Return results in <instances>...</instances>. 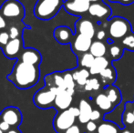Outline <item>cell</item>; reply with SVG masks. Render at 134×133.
Here are the masks:
<instances>
[{
  "label": "cell",
  "instance_id": "6da1fadb",
  "mask_svg": "<svg viewBox=\"0 0 134 133\" xmlns=\"http://www.w3.org/2000/svg\"><path fill=\"white\" fill-rule=\"evenodd\" d=\"M39 78L38 66L30 65L18 60L13 67V70L7 76V79L14 83L16 88L21 89L33 87Z\"/></svg>",
  "mask_w": 134,
  "mask_h": 133
},
{
  "label": "cell",
  "instance_id": "7a4b0ae2",
  "mask_svg": "<svg viewBox=\"0 0 134 133\" xmlns=\"http://www.w3.org/2000/svg\"><path fill=\"white\" fill-rule=\"evenodd\" d=\"M61 7V0H38L34 8V15L39 19L52 18Z\"/></svg>",
  "mask_w": 134,
  "mask_h": 133
},
{
  "label": "cell",
  "instance_id": "3957f363",
  "mask_svg": "<svg viewBox=\"0 0 134 133\" xmlns=\"http://www.w3.org/2000/svg\"><path fill=\"white\" fill-rule=\"evenodd\" d=\"M75 120H76V118L71 114L69 109L62 110L55 117L53 121L54 129L58 133H62L75 125Z\"/></svg>",
  "mask_w": 134,
  "mask_h": 133
},
{
  "label": "cell",
  "instance_id": "277c9868",
  "mask_svg": "<svg viewBox=\"0 0 134 133\" xmlns=\"http://www.w3.org/2000/svg\"><path fill=\"white\" fill-rule=\"evenodd\" d=\"M0 12L4 18H22L24 16V7L22 4L16 0H7L2 5Z\"/></svg>",
  "mask_w": 134,
  "mask_h": 133
},
{
  "label": "cell",
  "instance_id": "5b68a950",
  "mask_svg": "<svg viewBox=\"0 0 134 133\" xmlns=\"http://www.w3.org/2000/svg\"><path fill=\"white\" fill-rule=\"evenodd\" d=\"M56 95L50 89H40L37 91L33 98L34 104L40 108H48L55 102Z\"/></svg>",
  "mask_w": 134,
  "mask_h": 133
},
{
  "label": "cell",
  "instance_id": "8992f818",
  "mask_svg": "<svg viewBox=\"0 0 134 133\" xmlns=\"http://www.w3.org/2000/svg\"><path fill=\"white\" fill-rule=\"evenodd\" d=\"M0 119L8 123L13 128H16L21 123L22 120L21 112H20V110L18 108L8 107V108H5L1 112Z\"/></svg>",
  "mask_w": 134,
  "mask_h": 133
},
{
  "label": "cell",
  "instance_id": "52a82bcc",
  "mask_svg": "<svg viewBox=\"0 0 134 133\" xmlns=\"http://www.w3.org/2000/svg\"><path fill=\"white\" fill-rule=\"evenodd\" d=\"M129 23L123 18H114L109 25V35L114 38H121L128 33Z\"/></svg>",
  "mask_w": 134,
  "mask_h": 133
},
{
  "label": "cell",
  "instance_id": "ba28073f",
  "mask_svg": "<svg viewBox=\"0 0 134 133\" xmlns=\"http://www.w3.org/2000/svg\"><path fill=\"white\" fill-rule=\"evenodd\" d=\"M66 10L71 14H80L88 11L90 2L88 0H70L64 5Z\"/></svg>",
  "mask_w": 134,
  "mask_h": 133
},
{
  "label": "cell",
  "instance_id": "9c48e42d",
  "mask_svg": "<svg viewBox=\"0 0 134 133\" xmlns=\"http://www.w3.org/2000/svg\"><path fill=\"white\" fill-rule=\"evenodd\" d=\"M19 61L24 63H27L30 65H36L38 66L41 61V56L37 49L34 48H27L24 49L19 57Z\"/></svg>",
  "mask_w": 134,
  "mask_h": 133
},
{
  "label": "cell",
  "instance_id": "30bf717a",
  "mask_svg": "<svg viewBox=\"0 0 134 133\" xmlns=\"http://www.w3.org/2000/svg\"><path fill=\"white\" fill-rule=\"evenodd\" d=\"M72 100V96L70 94H69L67 90H63L56 96L54 104L58 109L66 110L70 108Z\"/></svg>",
  "mask_w": 134,
  "mask_h": 133
},
{
  "label": "cell",
  "instance_id": "8fae6325",
  "mask_svg": "<svg viewBox=\"0 0 134 133\" xmlns=\"http://www.w3.org/2000/svg\"><path fill=\"white\" fill-rule=\"evenodd\" d=\"M21 45L22 43L20 38L10 39L9 42L4 47V54L8 59H14L19 53L20 48H21Z\"/></svg>",
  "mask_w": 134,
  "mask_h": 133
},
{
  "label": "cell",
  "instance_id": "7c38bea8",
  "mask_svg": "<svg viewBox=\"0 0 134 133\" xmlns=\"http://www.w3.org/2000/svg\"><path fill=\"white\" fill-rule=\"evenodd\" d=\"M91 44H92L91 38L86 37V36L81 35V34H79V36H77V37L74 40V43H73V48L77 51L86 53L88 50H90Z\"/></svg>",
  "mask_w": 134,
  "mask_h": 133
},
{
  "label": "cell",
  "instance_id": "4fadbf2b",
  "mask_svg": "<svg viewBox=\"0 0 134 133\" xmlns=\"http://www.w3.org/2000/svg\"><path fill=\"white\" fill-rule=\"evenodd\" d=\"M80 116H79V120L82 124H87L90 120V115L92 112V108L90 104L85 100H81L80 102Z\"/></svg>",
  "mask_w": 134,
  "mask_h": 133
},
{
  "label": "cell",
  "instance_id": "5bb4252c",
  "mask_svg": "<svg viewBox=\"0 0 134 133\" xmlns=\"http://www.w3.org/2000/svg\"><path fill=\"white\" fill-rule=\"evenodd\" d=\"M54 37L60 44H67L72 37V33L67 27H58L55 29Z\"/></svg>",
  "mask_w": 134,
  "mask_h": 133
},
{
  "label": "cell",
  "instance_id": "9a60e30c",
  "mask_svg": "<svg viewBox=\"0 0 134 133\" xmlns=\"http://www.w3.org/2000/svg\"><path fill=\"white\" fill-rule=\"evenodd\" d=\"M110 10L108 7V5H102V4L99 3H94L91 4L88 8V13L91 15L92 16H96V18H104L107 15L109 14Z\"/></svg>",
  "mask_w": 134,
  "mask_h": 133
},
{
  "label": "cell",
  "instance_id": "2e32d148",
  "mask_svg": "<svg viewBox=\"0 0 134 133\" xmlns=\"http://www.w3.org/2000/svg\"><path fill=\"white\" fill-rule=\"evenodd\" d=\"M79 32L83 36L90 37V38H93L95 36V27H94L93 23L90 20H82L80 24H79Z\"/></svg>",
  "mask_w": 134,
  "mask_h": 133
},
{
  "label": "cell",
  "instance_id": "e0dca14e",
  "mask_svg": "<svg viewBox=\"0 0 134 133\" xmlns=\"http://www.w3.org/2000/svg\"><path fill=\"white\" fill-rule=\"evenodd\" d=\"M109 60L104 57H95V60L92 65V67L90 68V73L91 75L99 74L101 71H103L105 68L109 67Z\"/></svg>",
  "mask_w": 134,
  "mask_h": 133
},
{
  "label": "cell",
  "instance_id": "ac0fdd59",
  "mask_svg": "<svg viewBox=\"0 0 134 133\" xmlns=\"http://www.w3.org/2000/svg\"><path fill=\"white\" fill-rule=\"evenodd\" d=\"M95 102L97 106L105 112H109L112 109L113 104L109 101L106 94H99L96 97Z\"/></svg>",
  "mask_w": 134,
  "mask_h": 133
},
{
  "label": "cell",
  "instance_id": "d6986e66",
  "mask_svg": "<svg viewBox=\"0 0 134 133\" xmlns=\"http://www.w3.org/2000/svg\"><path fill=\"white\" fill-rule=\"evenodd\" d=\"M90 53L92 54L95 57H104L106 54V46L101 41H95L92 42L91 47L90 48Z\"/></svg>",
  "mask_w": 134,
  "mask_h": 133
},
{
  "label": "cell",
  "instance_id": "ffe728a7",
  "mask_svg": "<svg viewBox=\"0 0 134 133\" xmlns=\"http://www.w3.org/2000/svg\"><path fill=\"white\" fill-rule=\"evenodd\" d=\"M119 127L110 121H103L98 126L97 133H119Z\"/></svg>",
  "mask_w": 134,
  "mask_h": 133
},
{
  "label": "cell",
  "instance_id": "44dd1931",
  "mask_svg": "<svg viewBox=\"0 0 134 133\" xmlns=\"http://www.w3.org/2000/svg\"><path fill=\"white\" fill-rule=\"evenodd\" d=\"M108 99L109 100L111 103H112L113 105L117 104L118 102H120V94H119L118 90H117L115 88L113 87H109V89L107 90V93H106Z\"/></svg>",
  "mask_w": 134,
  "mask_h": 133
},
{
  "label": "cell",
  "instance_id": "7402d4cb",
  "mask_svg": "<svg viewBox=\"0 0 134 133\" xmlns=\"http://www.w3.org/2000/svg\"><path fill=\"white\" fill-rule=\"evenodd\" d=\"M94 60H95V57L92 54L85 53L81 57L80 64L81 66L86 67V68H90L92 67V65H93Z\"/></svg>",
  "mask_w": 134,
  "mask_h": 133
},
{
  "label": "cell",
  "instance_id": "603a6c76",
  "mask_svg": "<svg viewBox=\"0 0 134 133\" xmlns=\"http://www.w3.org/2000/svg\"><path fill=\"white\" fill-rule=\"evenodd\" d=\"M54 81V86L52 87H57L58 89H62V90H67V88H66L65 82H64V78L60 74H54L52 76Z\"/></svg>",
  "mask_w": 134,
  "mask_h": 133
},
{
  "label": "cell",
  "instance_id": "cb8c5ba5",
  "mask_svg": "<svg viewBox=\"0 0 134 133\" xmlns=\"http://www.w3.org/2000/svg\"><path fill=\"white\" fill-rule=\"evenodd\" d=\"M122 122L124 125H132L134 123V112L131 110H125L122 115Z\"/></svg>",
  "mask_w": 134,
  "mask_h": 133
},
{
  "label": "cell",
  "instance_id": "d4e9b609",
  "mask_svg": "<svg viewBox=\"0 0 134 133\" xmlns=\"http://www.w3.org/2000/svg\"><path fill=\"white\" fill-rule=\"evenodd\" d=\"M64 78V82L67 89H75V80L73 78L72 74L70 73H66L63 76Z\"/></svg>",
  "mask_w": 134,
  "mask_h": 133
},
{
  "label": "cell",
  "instance_id": "484cf974",
  "mask_svg": "<svg viewBox=\"0 0 134 133\" xmlns=\"http://www.w3.org/2000/svg\"><path fill=\"white\" fill-rule=\"evenodd\" d=\"M99 76L101 77V78L103 79V82H104L106 80H111L112 78H114V72H113L112 69L108 67L107 68H105L104 70L99 73Z\"/></svg>",
  "mask_w": 134,
  "mask_h": 133
},
{
  "label": "cell",
  "instance_id": "4316f807",
  "mask_svg": "<svg viewBox=\"0 0 134 133\" xmlns=\"http://www.w3.org/2000/svg\"><path fill=\"white\" fill-rule=\"evenodd\" d=\"M122 44L130 50H134V35H129L122 40Z\"/></svg>",
  "mask_w": 134,
  "mask_h": 133
},
{
  "label": "cell",
  "instance_id": "83f0119b",
  "mask_svg": "<svg viewBox=\"0 0 134 133\" xmlns=\"http://www.w3.org/2000/svg\"><path fill=\"white\" fill-rule=\"evenodd\" d=\"M72 76H73V78H74V80L80 86H85V85H86L87 81H88V78H84V77L81 76L79 71H76V72H74L72 74Z\"/></svg>",
  "mask_w": 134,
  "mask_h": 133
},
{
  "label": "cell",
  "instance_id": "f1b7e54d",
  "mask_svg": "<svg viewBox=\"0 0 134 133\" xmlns=\"http://www.w3.org/2000/svg\"><path fill=\"white\" fill-rule=\"evenodd\" d=\"M10 40V37H9V34L7 31H3V32H0V45L1 46L5 47L7 43Z\"/></svg>",
  "mask_w": 134,
  "mask_h": 133
},
{
  "label": "cell",
  "instance_id": "f546056e",
  "mask_svg": "<svg viewBox=\"0 0 134 133\" xmlns=\"http://www.w3.org/2000/svg\"><path fill=\"white\" fill-rule=\"evenodd\" d=\"M97 130H98V126L95 123V121L90 120L86 124V130L88 133H94L97 131Z\"/></svg>",
  "mask_w": 134,
  "mask_h": 133
},
{
  "label": "cell",
  "instance_id": "4dcf8cb0",
  "mask_svg": "<svg viewBox=\"0 0 134 133\" xmlns=\"http://www.w3.org/2000/svg\"><path fill=\"white\" fill-rule=\"evenodd\" d=\"M8 34L9 37H10V39L18 38V37H19V30H18V28L16 27H11L9 28Z\"/></svg>",
  "mask_w": 134,
  "mask_h": 133
},
{
  "label": "cell",
  "instance_id": "1f68e13d",
  "mask_svg": "<svg viewBox=\"0 0 134 133\" xmlns=\"http://www.w3.org/2000/svg\"><path fill=\"white\" fill-rule=\"evenodd\" d=\"M88 83L90 85L92 90H98L99 89V87H100V84H99V80L97 78H90V79H88Z\"/></svg>",
  "mask_w": 134,
  "mask_h": 133
},
{
  "label": "cell",
  "instance_id": "d6a6232c",
  "mask_svg": "<svg viewBox=\"0 0 134 133\" xmlns=\"http://www.w3.org/2000/svg\"><path fill=\"white\" fill-rule=\"evenodd\" d=\"M120 52H121V50L118 46H112L109 48V53L113 57H118L120 55Z\"/></svg>",
  "mask_w": 134,
  "mask_h": 133
},
{
  "label": "cell",
  "instance_id": "836d02e7",
  "mask_svg": "<svg viewBox=\"0 0 134 133\" xmlns=\"http://www.w3.org/2000/svg\"><path fill=\"white\" fill-rule=\"evenodd\" d=\"M62 133H83V132L78 125H73L72 127H70V128L68 129L67 130H65V131Z\"/></svg>",
  "mask_w": 134,
  "mask_h": 133
},
{
  "label": "cell",
  "instance_id": "e575fe53",
  "mask_svg": "<svg viewBox=\"0 0 134 133\" xmlns=\"http://www.w3.org/2000/svg\"><path fill=\"white\" fill-rule=\"evenodd\" d=\"M100 112L97 109H93L91 112V115H90V120L92 121H96V120H99L100 119Z\"/></svg>",
  "mask_w": 134,
  "mask_h": 133
},
{
  "label": "cell",
  "instance_id": "d590c367",
  "mask_svg": "<svg viewBox=\"0 0 134 133\" xmlns=\"http://www.w3.org/2000/svg\"><path fill=\"white\" fill-rule=\"evenodd\" d=\"M0 129H1V130L5 133V132H7L9 130H10L11 126L8 124V123L5 122V121L0 120Z\"/></svg>",
  "mask_w": 134,
  "mask_h": 133
},
{
  "label": "cell",
  "instance_id": "8d00e7d4",
  "mask_svg": "<svg viewBox=\"0 0 134 133\" xmlns=\"http://www.w3.org/2000/svg\"><path fill=\"white\" fill-rule=\"evenodd\" d=\"M69 110L71 112V114H72V115L74 116L75 118H77V117L79 118V116H80V108H76V107H70V108H69Z\"/></svg>",
  "mask_w": 134,
  "mask_h": 133
},
{
  "label": "cell",
  "instance_id": "74e56055",
  "mask_svg": "<svg viewBox=\"0 0 134 133\" xmlns=\"http://www.w3.org/2000/svg\"><path fill=\"white\" fill-rule=\"evenodd\" d=\"M5 27H7V22H5V18H4V16L1 14V12H0V30L4 29Z\"/></svg>",
  "mask_w": 134,
  "mask_h": 133
},
{
  "label": "cell",
  "instance_id": "f35d334b",
  "mask_svg": "<svg viewBox=\"0 0 134 133\" xmlns=\"http://www.w3.org/2000/svg\"><path fill=\"white\" fill-rule=\"evenodd\" d=\"M105 36H106V33H105V31L100 30V31H99L98 34H97V38L99 39V41H100V40H102V39L104 38Z\"/></svg>",
  "mask_w": 134,
  "mask_h": 133
},
{
  "label": "cell",
  "instance_id": "ab89813d",
  "mask_svg": "<svg viewBox=\"0 0 134 133\" xmlns=\"http://www.w3.org/2000/svg\"><path fill=\"white\" fill-rule=\"evenodd\" d=\"M5 133H22V132L20 131L19 130H18L16 128H12V129H10V130H9L7 132H5Z\"/></svg>",
  "mask_w": 134,
  "mask_h": 133
},
{
  "label": "cell",
  "instance_id": "60d3db41",
  "mask_svg": "<svg viewBox=\"0 0 134 133\" xmlns=\"http://www.w3.org/2000/svg\"><path fill=\"white\" fill-rule=\"evenodd\" d=\"M120 1H121L123 4H129V3H131V2L134 1V0H120Z\"/></svg>",
  "mask_w": 134,
  "mask_h": 133
},
{
  "label": "cell",
  "instance_id": "b9f144b4",
  "mask_svg": "<svg viewBox=\"0 0 134 133\" xmlns=\"http://www.w3.org/2000/svg\"><path fill=\"white\" fill-rule=\"evenodd\" d=\"M120 133H131V130H122Z\"/></svg>",
  "mask_w": 134,
  "mask_h": 133
},
{
  "label": "cell",
  "instance_id": "7bdbcfd3",
  "mask_svg": "<svg viewBox=\"0 0 134 133\" xmlns=\"http://www.w3.org/2000/svg\"><path fill=\"white\" fill-rule=\"evenodd\" d=\"M90 2H96V1H98V0H88Z\"/></svg>",
  "mask_w": 134,
  "mask_h": 133
},
{
  "label": "cell",
  "instance_id": "ee69618b",
  "mask_svg": "<svg viewBox=\"0 0 134 133\" xmlns=\"http://www.w3.org/2000/svg\"><path fill=\"white\" fill-rule=\"evenodd\" d=\"M0 133H5V132H4V131H3V130H1V129H0Z\"/></svg>",
  "mask_w": 134,
  "mask_h": 133
},
{
  "label": "cell",
  "instance_id": "f6af8a7d",
  "mask_svg": "<svg viewBox=\"0 0 134 133\" xmlns=\"http://www.w3.org/2000/svg\"><path fill=\"white\" fill-rule=\"evenodd\" d=\"M110 1H117V0H110Z\"/></svg>",
  "mask_w": 134,
  "mask_h": 133
},
{
  "label": "cell",
  "instance_id": "bcb514c9",
  "mask_svg": "<svg viewBox=\"0 0 134 133\" xmlns=\"http://www.w3.org/2000/svg\"><path fill=\"white\" fill-rule=\"evenodd\" d=\"M133 112H134V110H133Z\"/></svg>",
  "mask_w": 134,
  "mask_h": 133
}]
</instances>
